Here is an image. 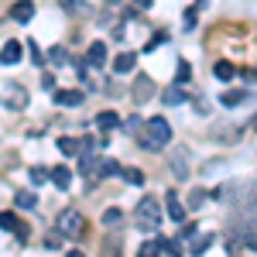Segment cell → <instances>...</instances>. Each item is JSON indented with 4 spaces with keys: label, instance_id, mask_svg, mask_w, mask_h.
Here are the masks:
<instances>
[{
    "label": "cell",
    "instance_id": "1",
    "mask_svg": "<svg viewBox=\"0 0 257 257\" xmlns=\"http://www.w3.org/2000/svg\"><path fill=\"white\" fill-rule=\"evenodd\" d=\"M138 141H141V148H148V151H158V148H165V144L172 141V127H168V120L151 117V120H148V123L138 131Z\"/></svg>",
    "mask_w": 257,
    "mask_h": 257
},
{
    "label": "cell",
    "instance_id": "2",
    "mask_svg": "<svg viewBox=\"0 0 257 257\" xmlns=\"http://www.w3.org/2000/svg\"><path fill=\"white\" fill-rule=\"evenodd\" d=\"M134 226L144 233H158L161 226V213H158V196H144L141 206L134 209Z\"/></svg>",
    "mask_w": 257,
    "mask_h": 257
},
{
    "label": "cell",
    "instance_id": "3",
    "mask_svg": "<svg viewBox=\"0 0 257 257\" xmlns=\"http://www.w3.org/2000/svg\"><path fill=\"white\" fill-rule=\"evenodd\" d=\"M59 230L65 237H79L82 233V213L79 209H62L59 213Z\"/></svg>",
    "mask_w": 257,
    "mask_h": 257
},
{
    "label": "cell",
    "instance_id": "4",
    "mask_svg": "<svg viewBox=\"0 0 257 257\" xmlns=\"http://www.w3.org/2000/svg\"><path fill=\"white\" fill-rule=\"evenodd\" d=\"M0 226H4V230H14L21 243H24V237H28V223H21L14 213H0Z\"/></svg>",
    "mask_w": 257,
    "mask_h": 257
},
{
    "label": "cell",
    "instance_id": "5",
    "mask_svg": "<svg viewBox=\"0 0 257 257\" xmlns=\"http://www.w3.org/2000/svg\"><path fill=\"white\" fill-rule=\"evenodd\" d=\"M21 55H24V45H21V41H7V45L0 48V62H4V65L21 62Z\"/></svg>",
    "mask_w": 257,
    "mask_h": 257
},
{
    "label": "cell",
    "instance_id": "6",
    "mask_svg": "<svg viewBox=\"0 0 257 257\" xmlns=\"http://www.w3.org/2000/svg\"><path fill=\"white\" fill-rule=\"evenodd\" d=\"M134 65H138V55H134V52H123V55H117V59H113V72L131 76V72H134Z\"/></svg>",
    "mask_w": 257,
    "mask_h": 257
},
{
    "label": "cell",
    "instance_id": "7",
    "mask_svg": "<svg viewBox=\"0 0 257 257\" xmlns=\"http://www.w3.org/2000/svg\"><path fill=\"white\" fill-rule=\"evenodd\" d=\"M86 62L96 65V69H103V65H106V45H103V41H93L89 52H86Z\"/></svg>",
    "mask_w": 257,
    "mask_h": 257
},
{
    "label": "cell",
    "instance_id": "8",
    "mask_svg": "<svg viewBox=\"0 0 257 257\" xmlns=\"http://www.w3.org/2000/svg\"><path fill=\"white\" fill-rule=\"evenodd\" d=\"M165 206H168V216H172V219H178V223L185 219V209H182V202H178L175 189H168V192H165Z\"/></svg>",
    "mask_w": 257,
    "mask_h": 257
},
{
    "label": "cell",
    "instance_id": "9",
    "mask_svg": "<svg viewBox=\"0 0 257 257\" xmlns=\"http://www.w3.org/2000/svg\"><path fill=\"white\" fill-rule=\"evenodd\" d=\"M55 103H59V106H79L82 93L79 89H55Z\"/></svg>",
    "mask_w": 257,
    "mask_h": 257
},
{
    "label": "cell",
    "instance_id": "10",
    "mask_svg": "<svg viewBox=\"0 0 257 257\" xmlns=\"http://www.w3.org/2000/svg\"><path fill=\"white\" fill-rule=\"evenodd\" d=\"M31 14H35V4H31V0H21V4H14V7H11V18L21 21V24H28V21H31Z\"/></svg>",
    "mask_w": 257,
    "mask_h": 257
},
{
    "label": "cell",
    "instance_id": "11",
    "mask_svg": "<svg viewBox=\"0 0 257 257\" xmlns=\"http://www.w3.org/2000/svg\"><path fill=\"white\" fill-rule=\"evenodd\" d=\"M7 106H11V110H18V106H28V89L7 86Z\"/></svg>",
    "mask_w": 257,
    "mask_h": 257
},
{
    "label": "cell",
    "instance_id": "12",
    "mask_svg": "<svg viewBox=\"0 0 257 257\" xmlns=\"http://www.w3.org/2000/svg\"><path fill=\"white\" fill-rule=\"evenodd\" d=\"M151 89H155V86H151V79H148V76H138V82H134V99H138V103H144V99L151 96Z\"/></svg>",
    "mask_w": 257,
    "mask_h": 257
},
{
    "label": "cell",
    "instance_id": "13",
    "mask_svg": "<svg viewBox=\"0 0 257 257\" xmlns=\"http://www.w3.org/2000/svg\"><path fill=\"white\" fill-rule=\"evenodd\" d=\"M117 123H120V117H117V113H113V110H103V113H99V117H96V127H99V131H103V134H106V131H113Z\"/></svg>",
    "mask_w": 257,
    "mask_h": 257
},
{
    "label": "cell",
    "instance_id": "14",
    "mask_svg": "<svg viewBox=\"0 0 257 257\" xmlns=\"http://www.w3.org/2000/svg\"><path fill=\"white\" fill-rule=\"evenodd\" d=\"M52 182H55L59 189H69V182H72V172H69L65 165H55V168H52Z\"/></svg>",
    "mask_w": 257,
    "mask_h": 257
},
{
    "label": "cell",
    "instance_id": "15",
    "mask_svg": "<svg viewBox=\"0 0 257 257\" xmlns=\"http://www.w3.org/2000/svg\"><path fill=\"white\" fill-rule=\"evenodd\" d=\"M14 202H18V206H24V209H35V206H38V196H35V192H28V189H18Z\"/></svg>",
    "mask_w": 257,
    "mask_h": 257
},
{
    "label": "cell",
    "instance_id": "16",
    "mask_svg": "<svg viewBox=\"0 0 257 257\" xmlns=\"http://www.w3.org/2000/svg\"><path fill=\"white\" fill-rule=\"evenodd\" d=\"M158 254H161V237L141 243V250H138V257H158Z\"/></svg>",
    "mask_w": 257,
    "mask_h": 257
},
{
    "label": "cell",
    "instance_id": "17",
    "mask_svg": "<svg viewBox=\"0 0 257 257\" xmlns=\"http://www.w3.org/2000/svg\"><path fill=\"white\" fill-rule=\"evenodd\" d=\"M243 99H247L243 89H226V93H223V103H226V106H240Z\"/></svg>",
    "mask_w": 257,
    "mask_h": 257
},
{
    "label": "cell",
    "instance_id": "18",
    "mask_svg": "<svg viewBox=\"0 0 257 257\" xmlns=\"http://www.w3.org/2000/svg\"><path fill=\"white\" fill-rule=\"evenodd\" d=\"M213 72H216V79H233V72H237V69H233V62H216V69H213Z\"/></svg>",
    "mask_w": 257,
    "mask_h": 257
},
{
    "label": "cell",
    "instance_id": "19",
    "mask_svg": "<svg viewBox=\"0 0 257 257\" xmlns=\"http://www.w3.org/2000/svg\"><path fill=\"white\" fill-rule=\"evenodd\" d=\"M59 151L62 155H79V141L76 138H59Z\"/></svg>",
    "mask_w": 257,
    "mask_h": 257
},
{
    "label": "cell",
    "instance_id": "20",
    "mask_svg": "<svg viewBox=\"0 0 257 257\" xmlns=\"http://www.w3.org/2000/svg\"><path fill=\"white\" fill-rule=\"evenodd\" d=\"M62 240H65V233H62V230L48 233V237H45V250H59V247H62Z\"/></svg>",
    "mask_w": 257,
    "mask_h": 257
},
{
    "label": "cell",
    "instance_id": "21",
    "mask_svg": "<svg viewBox=\"0 0 257 257\" xmlns=\"http://www.w3.org/2000/svg\"><path fill=\"white\" fill-rule=\"evenodd\" d=\"M120 175H123V182H131V185H141V182H144V175H141V168H123Z\"/></svg>",
    "mask_w": 257,
    "mask_h": 257
},
{
    "label": "cell",
    "instance_id": "22",
    "mask_svg": "<svg viewBox=\"0 0 257 257\" xmlns=\"http://www.w3.org/2000/svg\"><path fill=\"white\" fill-rule=\"evenodd\" d=\"M209 243H213V237H209V233H202L199 240H192V247H189V250H192V254H202V250H206Z\"/></svg>",
    "mask_w": 257,
    "mask_h": 257
},
{
    "label": "cell",
    "instance_id": "23",
    "mask_svg": "<svg viewBox=\"0 0 257 257\" xmlns=\"http://www.w3.org/2000/svg\"><path fill=\"white\" fill-rule=\"evenodd\" d=\"M120 219H123V209H106V213H103V223H106V226H117Z\"/></svg>",
    "mask_w": 257,
    "mask_h": 257
},
{
    "label": "cell",
    "instance_id": "24",
    "mask_svg": "<svg viewBox=\"0 0 257 257\" xmlns=\"http://www.w3.org/2000/svg\"><path fill=\"white\" fill-rule=\"evenodd\" d=\"M65 11H72V14H93L89 4H76V0H65Z\"/></svg>",
    "mask_w": 257,
    "mask_h": 257
},
{
    "label": "cell",
    "instance_id": "25",
    "mask_svg": "<svg viewBox=\"0 0 257 257\" xmlns=\"http://www.w3.org/2000/svg\"><path fill=\"white\" fill-rule=\"evenodd\" d=\"M161 99H165L168 106H175V103H182V93H178V86H172V89H165V93H161Z\"/></svg>",
    "mask_w": 257,
    "mask_h": 257
},
{
    "label": "cell",
    "instance_id": "26",
    "mask_svg": "<svg viewBox=\"0 0 257 257\" xmlns=\"http://www.w3.org/2000/svg\"><path fill=\"white\" fill-rule=\"evenodd\" d=\"M117 172H120V168H117V161H110V158H106V161H99V178L117 175Z\"/></svg>",
    "mask_w": 257,
    "mask_h": 257
},
{
    "label": "cell",
    "instance_id": "27",
    "mask_svg": "<svg viewBox=\"0 0 257 257\" xmlns=\"http://www.w3.org/2000/svg\"><path fill=\"white\" fill-rule=\"evenodd\" d=\"M189 79H192V65H189V62H182V65H178V76H175V82L182 86V82H189Z\"/></svg>",
    "mask_w": 257,
    "mask_h": 257
},
{
    "label": "cell",
    "instance_id": "28",
    "mask_svg": "<svg viewBox=\"0 0 257 257\" xmlns=\"http://www.w3.org/2000/svg\"><path fill=\"white\" fill-rule=\"evenodd\" d=\"M48 59H52V62H55V65H59V62H65V59H69V52H65L62 45H55V48L48 52Z\"/></svg>",
    "mask_w": 257,
    "mask_h": 257
},
{
    "label": "cell",
    "instance_id": "29",
    "mask_svg": "<svg viewBox=\"0 0 257 257\" xmlns=\"http://www.w3.org/2000/svg\"><path fill=\"white\" fill-rule=\"evenodd\" d=\"M165 38H168V35H165V31H158L155 38H151V41H148V45H144V52H155V48H158V45H161V41H165Z\"/></svg>",
    "mask_w": 257,
    "mask_h": 257
},
{
    "label": "cell",
    "instance_id": "30",
    "mask_svg": "<svg viewBox=\"0 0 257 257\" xmlns=\"http://www.w3.org/2000/svg\"><path fill=\"white\" fill-rule=\"evenodd\" d=\"M123 131H127V134H138L141 131V117H131L127 123H123Z\"/></svg>",
    "mask_w": 257,
    "mask_h": 257
},
{
    "label": "cell",
    "instance_id": "31",
    "mask_svg": "<svg viewBox=\"0 0 257 257\" xmlns=\"http://www.w3.org/2000/svg\"><path fill=\"white\" fill-rule=\"evenodd\" d=\"M192 233H196V223H185V226H182V233H178V240L185 243V240L192 237Z\"/></svg>",
    "mask_w": 257,
    "mask_h": 257
},
{
    "label": "cell",
    "instance_id": "32",
    "mask_svg": "<svg viewBox=\"0 0 257 257\" xmlns=\"http://www.w3.org/2000/svg\"><path fill=\"white\" fill-rule=\"evenodd\" d=\"M48 175H52V172H45V168H31V178H35V182H45Z\"/></svg>",
    "mask_w": 257,
    "mask_h": 257
},
{
    "label": "cell",
    "instance_id": "33",
    "mask_svg": "<svg viewBox=\"0 0 257 257\" xmlns=\"http://www.w3.org/2000/svg\"><path fill=\"white\" fill-rule=\"evenodd\" d=\"M41 86H45V89H55V76H52V72H45V76H41Z\"/></svg>",
    "mask_w": 257,
    "mask_h": 257
},
{
    "label": "cell",
    "instance_id": "34",
    "mask_svg": "<svg viewBox=\"0 0 257 257\" xmlns=\"http://www.w3.org/2000/svg\"><path fill=\"white\" fill-rule=\"evenodd\" d=\"M185 28H196V11H185Z\"/></svg>",
    "mask_w": 257,
    "mask_h": 257
},
{
    "label": "cell",
    "instance_id": "35",
    "mask_svg": "<svg viewBox=\"0 0 257 257\" xmlns=\"http://www.w3.org/2000/svg\"><path fill=\"white\" fill-rule=\"evenodd\" d=\"M202 199H206V192H199V189H196V192H192V199H189V202H192V206H199V202H202Z\"/></svg>",
    "mask_w": 257,
    "mask_h": 257
},
{
    "label": "cell",
    "instance_id": "36",
    "mask_svg": "<svg viewBox=\"0 0 257 257\" xmlns=\"http://www.w3.org/2000/svg\"><path fill=\"white\" fill-rule=\"evenodd\" d=\"M134 4H138V11H148V7H151L155 0H134Z\"/></svg>",
    "mask_w": 257,
    "mask_h": 257
},
{
    "label": "cell",
    "instance_id": "37",
    "mask_svg": "<svg viewBox=\"0 0 257 257\" xmlns=\"http://www.w3.org/2000/svg\"><path fill=\"white\" fill-rule=\"evenodd\" d=\"M65 257H86V254H82V250H69Z\"/></svg>",
    "mask_w": 257,
    "mask_h": 257
},
{
    "label": "cell",
    "instance_id": "38",
    "mask_svg": "<svg viewBox=\"0 0 257 257\" xmlns=\"http://www.w3.org/2000/svg\"><path fill=\"white\" fill-rule=\"evenodd\" d=\"M110 4H120V0H110Z\"/></svg>",
    "mask_w": 257,
    "mask_h": 257
}]
</instances>
